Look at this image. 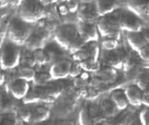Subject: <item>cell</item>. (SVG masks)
Returning a JSON list of instances; mask_svg holds the SVG:
<instances>
[{
	"instance_id": "1",
	"label": "cell",
	"mask_w": 149,
	"mask_h": 125,
	"mask_svg": "<svg viewBox=\"0 0 149 125\" xmlns=\"http://www.w3.org/2000/svg\"><path fill=\"white\" fill-rule=\"evenodd\" d=\"M55 41L62 49L74 54L85 46V41L81 38L78 28L72 24H66L57 28L55 32Z\"/></svg>"
},
{
	"instance_id": "2",
	"label": "cell",
	"mask_w": 149,
	"mask_h": 125,
	"mask_svg": "<svg viewBox=\"0 0 149 125\" xmlns=\"http://www.w3.org/2000/svg\"><path fill=\"white\" fill-rule=\"evenodd\" d=\"M46 2L41 1H21L19 6V18L27 24H33L47 16Z\"/></svg>"
},
{
	"instance_id": "3",
	"label": "cell",
	"mask_w": 149,
	"mask_h": 125,
	"mask_svg": "<svg viewBox=\"0 0 149 125\" xmlns=\"http://www.w3.org/2000/svg\"><path fill=\"white\" fill-rule=\"evenodd\" d=\"M99 35L104 38H112V39H120V25L117 10L108 16H104L98 19L96 22Z\"/></svg>"
},
{
	"instance_id": "4",
	"label": "cell",
	"mask_w": 149,
	"mask_h": 125,
	"mask_svg": "<svg viewBox=\"0 0 149 125\" xmlns=\"http://www.w3.org/2000/svg\"><path fill=\"white\" fill-rule=\"evenodd\" d=\"M21 59V51L19 46L10 40L5 41L0 49V68L2 70L13 69L17 67Z\"/></svg>"
},
{
	"instance_id": "5",
	"label": "cell",
	"mask_w": 149,
	"mask_h": 125,
	"mask_svg": "<svg viewBox=\"0 0 149 125\" xmlns=\"http://www.w3.org/2000/svg\"><path fill=\"white\" fill-rule=\"evenodd\" d=\"M30 24H27L24 20L17 17L11 20L8 27V38L17 46L25 45L31 32Z\"/></svg>"
},
{
	"instance_id": "6",
	"label": "cell",
	"mask_w": 149,
	"mask_h": 125,
	"mask_svg": "<svg viewBox=\"0 0 149 125\" xmlns=\"http://www.w3.org/2000/svg\"><path fill=\"white\" fill-rule=\"evenodd\" d=\"M130 59V54L123 47H119L116 50L111 51H106V54L102 57V62L105 66H109L116 70L129 68Z\"/></svg>"
},
{
	"instance_id": "7",
	"label": "cell",
	"mask_w": 149,
	"mask_h": 125,
	"mask_svg": "<svg viewBox=\"0 0 149 125\" xmlns=\"http://www.w3.org/2000/svg\"><path fill=\"white\" fill-rule=\"evenodd\" d=\"M118 18H119V25L120 29L125 30L126 32H140L143 28V22L140 17H138L136 13L124 9L120 10L118 9Z\"/></svg>"
},
{
	"instance_id": "8",
	"label": "cell",
	"mask_w": 149,
	"mask_h": 125,
	"mask_svg": "<svg viewBox=\"0 0 149 125\" xmlns=\"http://www.w3.org/2000/svg\"><path fill=\"white\" fill-rule=\"evenodd\" d=\"M50 30L48 28H37L35 30H31L29 37L26 41L25 46L28 49L32 50H38V49H42L45 47V45L47 44V41L49 40L50 38Z\"/></svg>"
},
{
	"instance_id": "9",
	"label": "cell",
	"mask_w": 149,
	"mask_h": 125,
	"mask_svg": "<svg viewBox=\"0 0 149 125\" xmlns=\"http://www.w3.org/2000/svg\"><path fill=\"white\" fill-rule=\"evenodd\" d=\"M74 62L69 59H60L55 62L49 68V74L52 81H59L67 78L70 75V70Z\"/></svg>"
},
{
	"instance_id": "10",
	"label": "cell",
	"mask_w": 149,
	"mask_h": 125,
	"mask_svg": "<svg viewBox=\"0 0 149 125\" xmlns=\"http://www.w3.org/2000/svg\"><path fill=\"white\" fill-rule=\"evenodd\" d=\"M77 18L79 22H89L96 24L99 19V16L96 10L95 2H84L80 4L79 9L77 11Z\"/></svg>"
},
{
	"instance_id": "11",
	"label": "cell",
	"mask_w": 149,
	"mask_h": 125,
	"mask_svg": "<svg viewBox=\"0 0 149 125\" xmlns=\"http://www.w3.org/2000/svg\"><path fill=\"white\" fill-rule=\"evenodd\" d=\"M77 28H78V31L85 43H93V41L97 43L98 41L100 35L96 24L79 22Z\"/></svg>"
},
{
	"instance_id": "12",
	"label": "cell",
	"mask_w": 149,
	"mask_h": 125,
	"mask_svg": "<svg viewBox=\"0 0 149 125\" xmlns=\"http://www.w3.org/2000/svg\"><path fill=\"white\" fill-rule=\"evenodd\" d=\"M30 91L29 83L21 79V78H15L9 84V92L10 95L16 100H24L27 94Z\"/></svg>"
},
{
	"instance_id": "13",
	"label": "cell",
	"mask_w": 149,
	"mask_h": 125,
	"mask_svg": "<svg viewBox=\"0 0 149 125\" xmlns=\"http://www.w3.org/2000/svg\"><path fill=\"white\" fill-rule=\"evenodd\" d=\"M125 94L126 97L128 100V103L131 106L134 107H139L143 105V91L140 88H138L136 85H130L127 86L125 89Z\"/></svg>"
},
{
	"instance_id": "14",
	"label": "cell",
	"mask_w": 149,
	"mask_h": 125,
	"mask_svg": "<svg viewBox=\"0 0 149 125\" xmlns=\"http://www.w3.org/2000/svg\"><path fill=\"white\" fill-rule=\"evenodd\" d=\"M95 5H96V10L99 18L104 16H108L119 9V4L112 0H99V1H96Z\"/></svg>"
},
{
	"instance_id": "15",
	"label": "cell",
	"mask_w": 149,
	"mask_h": 125,
	"mask_svg": "<svg viewBox=\"0 0 149 125\" xmlns=\"http://www.w3.org/2000/svg\"><path fill=\"white\" fill-rule=\"evenodd\" d=\"M126 39H127L131 49H134L137 53L147 45V41H146L141 31L140 32H127Z\"/></svg>"
},
{
	"instance_id": "16",
	"label": "cell",
	"mask_w": 149,
	"mask_h": 125,
	"mask_svg": "<svg viewBox=\"0 0 149 125\" xmlns=\"http://www.w3.org/2000/svg\"><path fill=\"white\" fill-rule=\"evenodd\" d=\"M50 116V110L48 107L42 106V105H38V106L32 107V112H31L30 117V124L31 123H41L46 122Z\"/></svg>"
},
{
	"instance_id": "17",
	"label": "cell",
	"mask_w": 149,
	"mask_h": 125,
	"mask_svg": "<svg viewBox=\"0 0 149 125\" xmlns=\"http://www.w3.org/2000/svg\"><path fill=\"white\" fill-rule=\"evenodd\" d=\"M110 100L113 102V104L116 105V107L118 108L119 112L127 110V107L129 105L128 100L126 97V94H125V89H115L112 91L110 94Z\"/></svg>"
},
{
	"instance_id": "18",
	"label": "cell",
	"mask_w": 149,
	"mask_h": 125,
	"mask_svg": "<svg viewBox=\"0 0 149 125\" xmlns=\"http://www.w3.org/2000/svg\"><path fill=\"white\" fill-rule=\"evenodd\" d=\"M99 106L106 119H111V117H113L115 115H117L119 113L118 108L113 104V102L110 100V97L109 98H102L100 100Z\"/></svg>"
},
{
	"instance_id": "19",
	"label": "cell",
	"mask_w": 149,
	"mask_h": 125,
	"mask_svg": "<svg viewBox=\"0 0 149 125\" xmlns=\"http://www.w3.org/2000/svg\"><path fill=\"white\" fill-rule=\"evenodd\" d=\"M102 83H110L113 81L117 77V70L109 66H101L99 70L95 74Z\"/></svg>"
},
{
	"instance_id": "20",
	"label": "cell",
	"mask_w": 149,
	"mask_h": 125,
	"mask_svg": "<svg viewBox=\"0 0 149 125\" xmlns=\"http://www.w3.org/2000/svg\"><path fill=\"white\" fill-rule=\"evenodd\" d=\"M127 8H128V10L136 13L138 17H140V16L149 17V2L131 1V2H127Z\"/></svg>"
},
{
	"instance_id": "21",
	"label": "cell",
	"mask_w": 149,
	"mask_h": 125,
	"mask_svg": "<svg viewBox=\"0 0 149 125\" xmlns=\"http://www.w3.org/2000/svg\"><path fill=\"white\" fill-rule=\"evenodd\" d=\"M129 114L130 113L127 112V110L119 112L117 115H115L111 119H108L107 123L105 125H127L129 119Z\"/></svg>"
},
{
	"instance_id": "22",
	"label": "cell",
	"mask_w": 149,
	"mask_h": 125,
	"mask_svg": "<svg viewBox=\"0 0 149 125\" xmlns=\"http://www.w3.org/2000/svg\"><path fill=\"white\" fill-rule=\"evenodd\" d=\"M136 85L138 88H140L143 92L149 91V70L145 69L139 72L136 76Z\"/></svg>"
},
{
	"instance_id": "23",
	"label": "cell",
	"mask_w": 149,
	"mask_h": 125,
	"mask_svg": "<svg viewBox=\"0 0 149 125\" xmlns=\"http://www.w3.org/2000/svg\"><path fill=\"white\" fill-rule=\"evenodd\" d=\"M32 62L38 66H44L50 62V56L48 53H46L44 49H38L32 51Z\"/></svg>"
},
{
	"instance_id": "24",
	"label": "cell",
	"mask_w": 149,
	"mask_h": 125,
	"mask_svg": "<svg viewBox=\"0 0 149 125\" xmlns=\"http://www.w3.org/2000/svg\"><path fill=\"white\" fill-rule=\"evenodd\" d=\"M78 64H79L80 68L82 69V72H86V73H95L96 74L101 67L99 60H96V59H87V60H84Z\"/></svg>"
},
{
	"instance_id": "25",
	"label": "cell",
	"mask_w": 149,
	"mask_h": 125,
	"mask_svg": "<svg viewBox=\"0 0 149 125\" xmlns=\"http://www.w3.org/2000/svg\"><path fill=\"white\" fill-rule=\"evenodd\" d=\"M88 106V111H89V114L93 119V123L97 124V123H101V121H104L106 119L104 113L100 108L99 104H89Z\"/></svg>"
},
{
	"instance_id": "26",
	"label": "cell",
	"mask_w": 149,
	"mask_h": 125,
	"mask_svg": "<svg viewBox=\"0 0 149 125\" xmlns=\"http://www.w3.org/2000/svg\"><path fill=\"white\" fill-rule=\"evenodd\" d=\"M36 70L30 67H24V68H20L18 70V78H21L26 81L27 83H30V81H35L36 78Z\"/></svg>"
},
{
	"instance_id": "27",
	"label": "cell",
	"mask_w": 149,
	"mask_h": 125,
	"mask_svg": "<svg viewBox=\"0 0 149 125\" xmlns=\"http://www.w3.org/2000/svg\"><path fill=\"white\" fill-rule=\"evenodd\" d=\"M0 125H18L17 115L13 112H6L0 114Z\"/></svg>"
},
{
	"instance_id": "28",
	"label": "cell",
	"mask_w": 149,
	"mask_h": 125,
	"mask_svg": "<svg viewBox=\"0 0 149 125\" xmlns=\"http://www.w3.org/2000/svg\"><path fill=\"white\" fill-rule=\"evenodd\" d=\"M78 121H79V125H95L93 119H91V116H90V114H89L87 105L84 106L80 110Z\"/></svg>"
},
{
	"instance_id": "29",
	"label": "cell",
	"mask_w": 149,
	"mask_h": 125,
	"mask_svg": "<svg viewBox=\"0 0 149 125\" xmlns=\"http://www.w3.org/2000/svg\"><path fill=\"white\" fill-rule=\"evenodd\" d=\"M119 40L118 39H112V38H104L101 43V48L106 51H111L119 48Z\"/></svg>"
},
{
	"instance_id": "30",
	"label": "cell",
	"mask_w": 149,
	"mask_h": 125,
	"mask_svg": "<svg viewBox=\"0 0 149 125\" xmlns=\"http://www.w3.org/2000/svg\"><path fill=\"white\" fill-rule=\"evenodd\" d=\"M13 96H1L0 98V110L3 113L6 112H11L10 110L13 108Z\"/></svg>"
},
{
	"instance_id": "31",
	"label": "cell",
	"mask_w": 149,
	"mask_h": 125,
	"mask_svg": "<svg viewBox=\"0 0 149 125\" xmlns=\"http://www.w3.org/2000/svg\"><path fill=\"white\" fill-rule=\"evenodd\" d=\"M50 81H52V79L50 77L49 70L48 72H39V74H36L35 83L39 86H46V85H48Z\"/></svg>"
},
{
	"instance_id": "32",
	"label": "cell",
	"mask_w": 149,
	"mask_h": 125,
	"mask_svg": "<svg viewBox=\"0 0 149 125\" xmlns=\"http://www.w3.org/2000/svg\"><path fill=\"white\" fill-rule=\"evenodd\" d=\"M31 112H32V106L28 105V106L22 107L20 110V117L24 122L30 123V117H31Z\"/></svg>"
},
{
	"instance_id": "33",
	"label": "cell",
	"mask_w": 149,
	"mask_h": 125,
	"mask_svg": "<svg viewBox=\"0 0 149 125\" xmlns=\"http://www.w3.org/2000/svg\"><path fill=\"white\" fill-rule=\"evenodd\" d=\"M138 55H139V57L143 59V62L149 64V44H147L143 48H141V49L139 50L138 51Z\"/></svg>"
},
{
	"instance_id": "34",
	"label": "cell",
	"mask_w": 149,
	"mask_h": 125,
	"mask_svg": "<svg viewBox=\"0 0 149 125\" xmlns=\"http://www.w3.org/2000/svg\"><path fill=\"white\" fill-rule=\"evenodd\" d=\"M81 73H82V69L80 68L79 64H78V62H76V64H72V67H71L70 75H69V76L77 78V77H79V76L81 75Z\"/></svg>"
},
{
	"instance_id": "35",
	"label": "cell",
	"mask_w": 149,
	"mask_h": 125,
	"mask_svg": "<svg viewBox=\"0 0 149 125\" xmlns=\"http://www.w3.org/2000/svg\"><path fill=\"white\" fill-rule=\"evenodd\" d=\"M139 121L143 125H149V108H146L140 113Z\"/></svg>"
},
{
	"instance_id": "36",
	"label": "cell",
	"mask_w": 149,
	"mask_h": 125,
	"mask_svg": "<svg viewBox=\"0 0 149 125\" xmlns=\"http://www.w3.org/2000/svg\"><path fill=\"white\" fill-rule=\"evenodd\" d=\"M66 6L68 8L69 13H77L78 9H79L80 4L77 2V1H67V2H66Z\"/></svg>"
},
{
	"instance_id": "37",
	"label": "cell",
	"mask_w": 149,
	"mask_h": 125,
	"mask_svg": "<svg viewBox=\"0 0 149 125\" xmlns=\"http://www.w3.org/2000/svg\"><path fill=\"white\" fill-rule=\"evenodd\" d=\"M141 102H143V105H145L147 108H149V91L143 92V100H141Z\"/></svg>"
},
{
	"instance_id": "38",
	"label": "cell",
	"mask_w": 149,
	"mask_h": 125,
	"mask_svg": "<svg viewBox=\"0 0 149 125\" xmlns=\"http://www.w3.org/2000/svg\"><path fill=\"white\" fill-rule=\"evenodd\" d=\"M58 10H59V13H61L62 16H63V15H67V13H69L68 8H67V6H66V2H65L63 5H61V6L59 7V9H58Z\"/></svg>"
},
{
	"instance_id": "39",
	"label": "cell",
	"mask_w": 149,
	"mask_h": 125,
	"mask_svg": "<svg viewBox=\"0 0 149 125\" xmlns=\"http://www.w3.org/2000/svg\"><path fill=\"white\" fill-rule=\"evenodd\" d=\"M7 81V76L6 73L3 70H0V85H3Z\"/></svg>"
},
{
	"instance_id": "40",
	"label": "cell",
	"mask_w": 149,
	"mask_h": 125,
	"mask_svg": "<svg viewBox=\"0 0 149 125\" xmlns=\"http://www.w3.org/2000/svg\"><path fill=\"white\" fill-rule=\"evenodd\" d=\"M58 125H76L74 121H70V119H65V121H61L59 122Z\"/></svg>"
},
{
	"instance_id": "41",
	"label": "cell",
	"mask_w": 149,
	"mask_h": 125,
	"mask_svg": "<svg viewBox=\"0 0 149 125\" xmlns=\"http://www.w3.org/2000/svg\"><path fill=\"white\" fill-rule=\"evenodd\" d=\"M127 125H143V124L140 123V121H139V119H130Z\"/></svg>"
},
{
	"instance_id": "42",
	"label": "cell",
	"mask_w": 149,
	"mask_h": 125,
	"mask_svg": "<svg viewBox=\"0 0 149 125\" xmlns=\"http://www.w3.org/2000/svg\"><path fill=\"white\" fill-rule=\"evenodd\" d=\"M143 37H145V39H146V41H147V44H149V29L143 31Z\"/></svg>"
},
{
	"instance_id": "43",
	"label": "cell",
	"mask_w": 149,
	"mask_h": 125,
	"mask_svg": "<svg viewBox=\"0 0 149 125\" xmlns=\"http://www.w3.org/2000/svg\"><path fill=\"white\" fill-rule=\"evenodd\" d=\"M31 125H52V124L46 121V122H41V123H31Z\"/></svg>"
},
{
	"instance_id": "44",
	"label": "cell",
	"mask_w": 149,
	"mask_h": 125,
	"mask_svg": "<svg viewBox=\"0 0 149 125\" xmlns=\"http://www.w3.org/2000/svg\"><path fill=\"white\" fill-rule=\"evenodd\" d=\"M95 125H105V124H102V123H97V124H95Z\"/></svg>"
},
{
	"instance_id": "45",
	"label": "cell",
	"mask_w": 149,
	"mask_h": 125,
	"mask_svg": "<svg viewBox=\"0 0 149 125\" xmlns=\"http://www.w3.org/2000/svg\"><path fill=\"white\" fill-rule=\"evenodd\" d=\"M146 69H148V70H149V64L147 65V66H146Z\"/></svg>"
},
{
	"instance_id": "46",
	"label": "cell",
	"mask_w": 149,
	"mask_h": 125,
	"mask_svg": "<svg viewBox=\"0 0 149 125\" xmlns=\"http://www.w3.org/2000/svg\"><path fill=\"white\" fill-rule=\"evenodd\" d=\"M18 125H20V124H19V123H18Z\"/></svg>"
}]
</instances>
